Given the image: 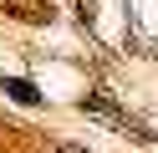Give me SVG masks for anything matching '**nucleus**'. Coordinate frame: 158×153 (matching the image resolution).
Instances as JSON below:
<instances>
[{
  "mask_svg": "<svg viewBox=\"0 0 158 153\" xmlns=\"http://www.w3.org/2000/svg\"><path fill=\"white\" fill-rule=\"evenodd\" d=\"M0 92H5L10 102H21V107H36V102H41V92H36L26 77H0Z\"/></svg>",
  "mask_w": 158,
  "mask_h": 153,
  "instance_id": "obj_1",
  "label": "nucleus"
},
{
  "mask_svg": "<svg viewBox=\"0 0 158 153\" xmlns=\"http://www.w3.org/2000/svg\"><path fill=\"white\" fill-rule=\"evenodd\" d=\"M61 153H87V148H61Z\"/></svg>",
  "mask_w": 158,
  "mask_h": 153,
  "instance_id": "obj_2",
  "label": "nucleus"
}]
</instances>
